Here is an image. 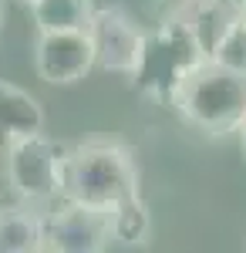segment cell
<instances>
[{"label": "cell", "instance_id": "2", "mask_svg": "<svg viewBox=\"0 0 246 253\" xmlns=\"http://www.w3.org/2000/svg\"><path fill=\"white\" fill-rule=\"evenodd\" d=\"M172 108L206 135L236 132L246 118V75L216 61H199L172 95Z\"/></svg>", "mask_w": 246, "mask_h": 253}, {"label": "cell", "instance_id": "6", "mask_svg": "<svg viewBox=\"0 0 246 253\" xmlns=\"http://www.w3.org/2000/svg\"><path fill=\"white\" fill-rule=\"evenodd\" d=\"M108 243H112L108 210L64 199L61 210L44 216V250L51 253H101Z\"/></svg>", "mask_w": 246, "mask_h": 253}, {"label": "cell", "instance_id": "14", "mask_svg": "<svg viewBox=\"0 0 246 253\" xmlns=\"http://www.w3.org/2000/svg\"><path fill=\"white\" fill-rule=\"evenodd\" d=\"M236 132H240V142H243V152H246V122L240 125V128H236Z\"/></svg>", "mask_w": 246, "mask_h": 253}, {"label": "cell", "instance_id": "12", "mask_svg": "<svg viewBox=\"0 0 246 253\" xmlns=\"http://www.w3.org/2000/svg\"><path fill=\"white\" fill-rule=\"evenodd\" d=\"M108 219H112V240L128 243V247H142L152 233V213L142 196H132L118 203L115 210H108Z\"/></svg>", "mask_w": 246, "mask_h": 253}, {"label": "cell", "instance_id": "9", "mask_svg": "<svg viewBox=\"0 0 246 253\" xmlns=\"http://www.w3.org/2000/svg\"><path fill=\"white\" fill-rule=\"evenodd\" d=\"M44 216L31 206H0V253H41Z\"/></svg>", "mask_w": 246, "mask_h": 253}, {"label": "cell", "instance_id": "11", "mask_svg": "<svg viewBox=\"0 0 246 253\" xmlns=\"http://www.w3.org/2000/svg\"><path fill=\"white\" fill-rule=\"evenodd\" d=\"M91 14V0H31L38 31H84Z\"/></svg>", "mask_w": 246, "mask_h": 253}, {"label": "cell", "instance_id": "16", "mask_svg": "<svg viewBox=\"0 0 246 253\" xmlns=\"http://www.w3.org/2000/svg\"><path fill=\"white\" fill-rule=\"evenodd\" d=\"M226 3H229V7H233V10H240V7H243L246 0H226Z\"/></svg>", "mask_w": 246, "mask_h": 253}, {"label": "cell", "instance_id": "10", "mask_svg": "<svg viewBox=\"0 0 246 253\" xmlns=\"http://www.w3.org/2000/svg\"><path fill=\"white\" fill-rule=\"evenodd\" d=\"M175 14L189 24V31L196 34V41L203 44V51H212V44L223 38V31L229 27V20L236 17V10L226 0H179Z\"/></svg>", "mask_w": 246, "mask_h": 253}, {"label": "cell", "instance_id": "1", "mask_svg": "<svg viewBox=\"0 0 246 253\" xmlns=\"http://www.w3.org/2000/svg\"><path fill=\"white\" fill-rule=\"evenodd\" d=\"M132 196H142V175L128 145L91 138L61 152V199L115 210Z\"/></svg>", "mask_w": 246, "mask_h": 253}, {"label": "cell", "instance_id": "4", "mask_svg": "<svg viewBox=\"0 0 246 253\" xmlns=\"http://www.w3.org/2000/svg\"><path fill=\"white\" fill-rule=\"evenodd\" d=\"M61 152L54 138L44 132L14 138L7 145V179L24 203H51L61 199Z\"/></svg>", "mask_w": 246, "mask_h": 253}, {"label": "cell", "instance_id": "7", "mask_svg": "<svg viewBox=\"0 0 246 253\" xmlns=\"http://www.w3.org/2000/svg\"><path fill=\"white\" fill-rule=\"evenodd\" d=\"M34 68L47 84H78L95 68V47L84 31H38Z\"/></svg>", "mask_w": 246, "mask_h": 253}, {"label": "cell", "instance_id": "18", "mask_svg": "<svg viewBox=\"0 0 246 253\" xmlns=\"http://www.w3.org/2000/svg\"><path fill=\"white\" fill-rule=\"evenodd\" d=\"M24 3H31V0H24Z\"/></svg>", "mask_w": 246, "mask_h": 253}, {"label": "cell", "instance_id": "15", "mask_svg": "<svg viewBox=\"0 0 246 253\" xmlns=\"http://www.w3.org/2000/svg\"><path fill=\"white\" fill-rule=\"evenodd\" d=\"M3 14H7V3L0 0V34H3Z\"/></svg>", "mask_w": 246, "mask_h": 253}, {"label": "cell", "instance_id": "17", "mask_svg": "<svg viewBox=\"0 0 246 253\" xmlns=\"http://www.w3.org/2000/svg\"><path fill=\"white\" fill-rule=\"evenodd\" d=\"M236 14H240V17H243V24H246V3L240 7V10H236Z\"/></svg>", "mask_w": 246, "mask_h": 253}, {"label": "cell", "instance_id": "5", "mask_svg": "<svg viewBox=\"0 0 246 253\" xmlns=\"http://www.w3.org/2000/svg\"><path fill=\"white\" fill-rule=\"evenodd\" d=\"M88 38L95 47V68L112 75H132L142 54L145 31L122 7H95L88 20Z\"/></svg>", "mask_w": 246, "mask_h": 253}, {"label": "cell", "instance_id": "13", "mask_svg": "<svg viewBox=\"0 0 246 253\" xmlns=\"http://www.w3.org/2000/svg\"><path fill=\"white\" fill-rule=\"evenodd\" d=\"M206 58L223 64V68H233V71L246 75V24L240 14L229 20V27L223 31V38L212 44V51H209Z\"/></svg>", "mask_w": 246, "mask_h": 253}, {"label": "cell", "instance_id": "8", "mask_svg": "<svg viewBox=\"0 0 246 253\" xmlns=\"http://www.w3.org/2000/svg\"><path fill=\"white\" fill-rule=\"evenodd\" d=\"M44 132V108L31 91L0 78V149H7L14 138Z\"/></svg>", "mask_w": 246, "mask_h": 253}, {"label": "cell", "instance_id": "3", "mask_svg": "<svg viewBox=\"0 0 246 253\" xmlns=\"http://www.w3.org/2000/svg\"><path fill=\"white\" fill-rule=\"evenodd\" d=\"M199 61H206L203 44L196 41L189 24L172 10L169 17H162L155 31L145 34L138 64L128 78L142 98H149L155 105H172L175 88Z\"/></svg>", "mask_w": 246, "mask_h": 253}, {"label": "cell", "instance_id": "19", "mask_svg": "<svg viewBox=\"0 0 246 253\" xmlns=\"http://www.w3.org/2000/svg\"><path fill=\"white\" fill-rule=\"evenodd\" d=\"M243 122H246V118H243Z\"/></svg>", "mask_w": 246, "mask_h": 253}]
</instances>
